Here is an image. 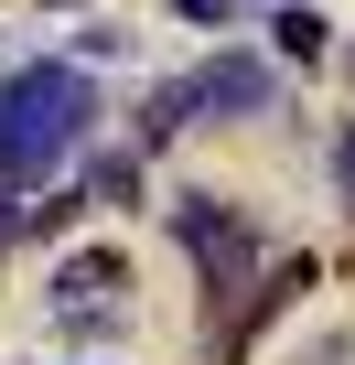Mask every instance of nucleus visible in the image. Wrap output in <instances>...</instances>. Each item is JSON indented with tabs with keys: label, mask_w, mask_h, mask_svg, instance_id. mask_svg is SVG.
<instances>
[{
	"label": "nucleus",
	"mask_w": 355,
	"mask_h": 365,
	"mask_svg": "<svg viewBox=\"0 0 355 365\" xmlns=\"http://www.w3.org/2000/svg\"><path fill=\"white\" fill-rule=\"evenodd\" d=\"M269 33H280V54H301V65H312V54L334 43V22H323V11H280Z\"/></svg>",
	"instance_id": "39448f33"
},
{
	"label": "nucleus",
	"mask_w": 355,
	"mask_h": 365,
	"mask_svg": "<svg viewBox=\"0 0 355 365\" xmlns=\"http://www.w3.org/2000/svg\"><path fill=\"white\" fill-rule=\"evenodd\" d=\"M334 161H344V194H355V129H334Z\"/></svg>",
	"instance_id": "0eeeda50"
},
{
	"label": "nucleus",
	"mask_w": 355,
	"mask_h": 365,
	"mask_svg": "<svg viewBox=\"0 0 355 365\" xmlns=\"http://www.w3.org/2000/svg\"><path fill=\"white\" fill-rule=\"evenodd\" d=\"M97 118V86L76 65H22L11 86H0V194H22V182H44Z\"/></svg>",
	"instance_id": "f257e3e1"
},
{
	"label": "nucleus",
	"mask_w": 355,
	"mask_h": 365,
	"mask_svg": "<svg viewBox=\"0 0 355 365\" xmlns=\"http://www.w3.org/2000/svg\"><path fill=\"white\" fill-rule=\"evenodd\" d=\"M86 194H97V205H129V194H140V172H129V161H97V172H86Z\"/></svg>",
	"instance_id": "423d86ee"
},
{
	"label": "nucleus",
	"mask_w": 355,
	"mask_h": 365,
	"mask_svg": "<svg viewBox=\"0 0 355 365\" xmlns=\"http://www.w3.org/2000/svg\"><path fill=\"white\" fill-rule=\"evenodd\" d=\"M172 237L194 247V269H205V290H248V269H259V237L216 205V194H184L172 205Z\"/></svg>",
	"instance_id": "7ed1b4c3"
},
{
	"label": "nucleus",
	"mask_w": 355,
	"mask_h": 365,
	"mask_svg": "<svg viewBox=\"0 0 355 365\" xmlns=\"http://www.w3.org/2000/svg\"><path fill=\"white\" fill-rule=\"evenodd\" d=\"M119 279H129V269H119L108 247H86V258H65V269H54V312H65V301H76V312H108V290H119Z\"/></svg>",
	"instance_id": "20e7f679"
},
{
	"label": "nucleus",
	"mask_w": 355,
	"mask_h": 365,
	"mask_svg": "<svg viewBox=\"0 0 355 365\" xmlns=\"http://www.w3.org/2000/svg\"><path fill=\"white\" fill-rule=\"evenodd\" d=\"M269 97H280L269 65H248V54H205L194 76H172V86L140 108V150H161L172 129H194V118H259Z\"/></svg>",
	"instance_id": "f03ea898"
}]
</instances>
